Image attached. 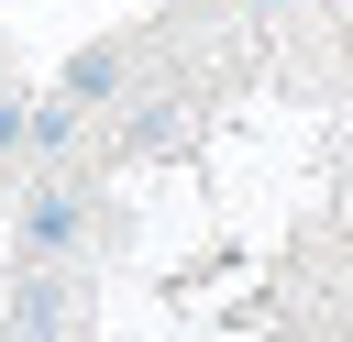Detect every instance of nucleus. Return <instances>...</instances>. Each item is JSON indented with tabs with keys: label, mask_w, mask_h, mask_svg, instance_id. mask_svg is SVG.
<instances>
[{
	"label": "nucleus",
	"mask_w": 353,
	"mask_h": 342,
	"mask_svg": "<svg viewBox=\"0 0 353 342\" xmlns=\"http://www.w3.org/2000/svg\"><path fill=\"white\" fill-rule=\"evenodd\" d=\"M88 210H99L88 177H33V188H22V254H33V265H66V254L88 243Z\"/></svg>",
	"instance_id": "1"
},
{
	"label": "nucleus",
	"mask_w": 353,
	"mask_h": 342,
	"mask_svg": "<svg viewBox=\"0 0 353 342\" xmlns=\"http://www.w3.org/2000/svg\"><path fill=\"white\" fill-rule=\"evenodd\" d=\"M66 331H77V287L55 265H33L22 276V309H11V342H66Z\"/></svg>",
	"instance_id": "2"
},
{
	"label": "nucleus",
	"mask_w": 353,
	"mask_h": 342,
	"mask_svg": "<svg viewBox=\"0 0 353 342\" xmlns=\"http://www.w3.org/2000/svg\"><path fill=\"white\" fill-rule=\"evenodd\" d=\"M121 77H132V55H121V44H88L55 99H66V110H99V99H121Z\"/></svg>",
	"instance_id": "3"
},
{
	"label": "nucleus",
	"mask_w": 353,
	"mask_h": 342,
	"mask_svg": "<svg viewBox=\"0 0 353 342\" xmlns=\"http://www.w3.org/2000/svg\"><path fill=\"white\" fill-rule=\"evenodd\" d=\"M0 165H33V99L0 88Z\"/></svg>",
	"instance_id": "4"
}]
</instances>
